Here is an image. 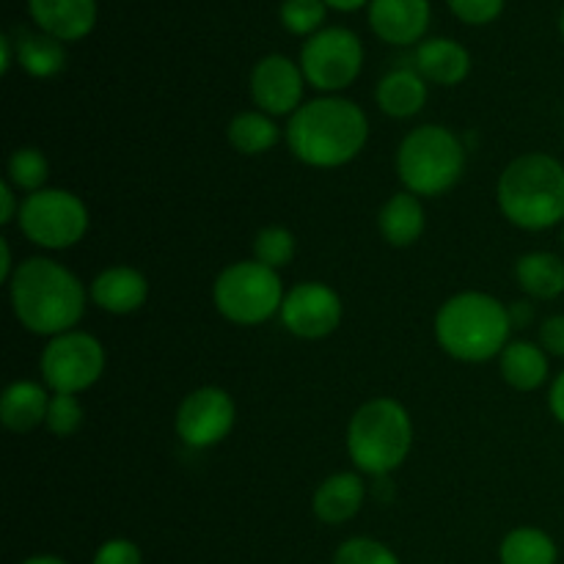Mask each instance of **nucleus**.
I'll list each match as a JSON object with an SVG mask.
<instances>
[{"label":"nucleus","instance_id":"nucleus-1","mask_svg":"<svg viewBox=\"0 0 564 564\" xmlns=\"http://www.w3.org/2000/svg\"><path fill=\"white\" fill-rule=\"evenodd\" d=\"M88 290L66 264L50 257L20 262L9 281V301L17 323L33 336H53L75 330L88 306Z\"/></svg>","mask_w":564,"mask_h":564},{"label":"nucleus","instance_id":"nucleus-11","mask_svg":"<svg viewBox=\"0 0 564 564\" xmlns=\"http://www.w3.org/2000/svg\"><path fill=\"white\" fill-rule=\"evenodd\" d=\"M237 422V405L220 386H198L176 408V435L191 449H213L224 444Z\"/></svg>","mask_w":564,"mask_h":564},{"label":"nucleus","instance_id":"nucleus-13","mask_svg":"<svg viewBox=\"0 0 564 564\" xmlns=\"http://www.w3.org/2000/svg\"><path fill=\"white\" fill-rule=\"evenodd\" d=\"M306 77L301 64L286 55H264L251 69V99L257 110L268 116H292L303 105L306 94Z\"/></svg>","mask_w":564,"mask_h":564},{"label":"nucleus","instance_id":"nucleus-40","mask_svg":"<svg viewBox=\"0 0 564 564\" xmlns=\"http://www.w3.org/2000/svg\"><path fill=\"white\" fill-rule=\"evenodd\" d=\"M369 3H372V0H325V6L334 11H358Z\"/></svg>","mask_w":564,"mask_h":564},{"label":"nucleus","instance_id":"nucleus-26","mask_svg":"<svg viewBox=\"0 0 564 564\" xmlns=\"http://www.w3.org/2000/svg\"><path fill=\"white\" fill-rule=\"evenodd\" d=\"M554 538L538 527H518L501 540L499 562L501 564H556Z\"/></svg>","mask_w":564,"mask_h":564},{"label":"nucleus","instance_id":"nucleus-6","mask_svg":"<svg viewBox=\"0 0 564 564\" xmlns=\"http://www.w3.org/2000/svg\"><path fill=\"white\" fill-rule=\"evenodd\" d=\"M394 163L408 193L435 198L457 187L466 174V147L449 127L422 124L402 138Z\"/></svg>","mask_w":564,"mask_h":564},{"label":"nucleus","instance_id":"nucleus-27","mask_svg":"<svg viewBox=\"0 0 564 564\" xmlns=\"http://www.w3.org/2000/svg\"><path fill=\"white\" fill-rule=\"evenodd\" d=\"M6 180H9L17 191L25 193V196L44 191L50 180V163L47 158H44L42 149L36 147L14 149L9 163H6Z\"/></svg>","mask_w":564,"mask_h":564},{"label":"nucleus","instance_id":"nucleus-42","mask_svg":"<svg viewBox=\"0 0 564 564\" xmlns=\"http://www.w3.org/2000/svg\"><path fill=\"white\" fill-rule=\"evenodd\" d=\"M560 31H562V39H564V11H562V17H560Z\"/></svg>","mask_w":564,"mask_h":564},{"label":"nucleus","instance_id":"nucleus-33","mask_svg":"<svg viewBox=\"0 0 564 564\" xmlns=\"http://www.w3.org/2000/svg\"><path fill=\"white\" fill-rule=\"evenodd\" d=\"M91 564H143V556L132 540L113 538L99 545Z\"/></svg>","mask_w":564,"mask_h":564},{"label":"nucleus","instance_id":"nucleus-21","mask_svg":"<svg viewBox=\"0 0 564 564\" xmlns=\"http://www.w3.org/2000/svg\"><path fill=\"white\" fill-rule=\"evenodd\" d=\"M424 226H427V213H424L422 198L413 193L400 191L380 207L378 229L383 240L394 248H408L422 240Z\"/></svg>","mask_w":564,"mask_h":564},{"label":"nucleus","instance_id":"nucleus-4","mask_svg":"<svg viewBox=\"0 0 564 564\" xmlns=\"http://www.w3.org/2000/svg\"><path fill=\"white\" fill-rule=\"evenodd\" d=\"M496 204L523 231H549L564 224V165L545 152L521 154L501 171Z\"/></svg>","mask_w":564,"mask_h":564},{"label":"nucleus","instance_id":"nucleus-19","mask_svg":"<svg viewBox=\"0 0 564 564\" xmlns=\"http://www.w3.org/2000/svg\"><path fill=\"white\" fill-rule=\"evenodd\" d=\"M413 61H416L413 69L435 86H457L471 72V53L460 42L444 36L419 44Z\"/></svg>","mask_w":564,"mask_h":564},{"label":"nucleus","instance_id":"nucleus-18","mask_svg":"<svg viewBox=\"0 0 564 564\" xmlns=\"http://www.w3.org/2000/svg\"><path fill=\"white\" fill-rule=\"evenodd\" d=\"M53 391L36 380H14L0 394V422L9 433H31L47 419Z\"/></svg>","mask_w":564,"mask_h":564},{"label":"nucleus","instance_id":"nucleus-3","mask_svg":"<svg viewBox=\"0 0 564 564\" xmlns=\"http://www.w3.org/2000/svg\"><path fill=\"white\" fill-rule=\"evenodd\" d=\"M435 341L449 358L463 364H485L499 358L510 345V306L488 292H457L435 314Z\"/></svg>","mask_w":564,"mask_h":564},{"label":"nucleus","instance_id":"nucleus-37","mask_svg":"<svg viewBox=\"0 0 564 564\" xmlns=\"http://www.w3.org/2000/svg\"><path fill=\"white\" fill-rule=\"evenodd\" d=\"M510 319H512V328H527L529 323L534 319V308L529 301H518L510 306Z\"/></svg>","mask_w":564,"mask_h":564},{"label":"nucleus","instance_id":"nucleus-15","mask_svg":"<svg viewBox=\"0 0 564 564\" xmlns=\"http://www.w3.org/2000/svg\"><path fill=\"white\" fill-rule=\"evenodd\" d=\"M91 303L102 312L116 314V317H127L143 308L149 301V281L141 270L130 268V264H113L105 268L102 273L94 275L91 286H88Z\"/></svg>","mask_w":564,"mask_h":564},{"label":"nucleus","instance_id":"nucleus-36","mask_svg":"<svg viewBox=\"0 0 564 564\" xmlns=\"http://www.w3.org/2000/svg\"><path fill=\"white\" fill-rule=\"evenodd\" d=\"M549 408H551V416L564 427V369L554 378L551 383V394H549Z\"/></svg>","mask_w":564,"mask_h":564},{"label":"nucleus","instance_id":"nucleus-17","mask_svg":"<svg viewBox=\"0 0 564 564\" xmlns=\"http://www.w3.org/2000/svg\"><path fill=\"white\" fill-rule=\"evenodd\" d=\"M364 501H367L364 479L352 471H339L319 482V488L314 490L312 510L317 521L328 523V527H341L361 512Z\"/></svg>","mask_w":564,"mask_h":564},{"label":"nucleus","instance_id":"nucleus-2","mask_svg":"<svg viewBox=\"0 0 564 564\" xmlns=\"http://www.w3.org/2000/svg\"><path fill=\"white\" fill-rule=\"evenodd\" d=\"M367 141V113L339 94L308 99L286 124V147L308 169H341L364 152Z\"/></svg>","mask_w":564,"mask_h":564},{"label":"nucleus","instance_id":"nucleus-8","mask_svg":"<svg viewBox=\"0 0 564 564\" xmlns=\"http://www.w3.org/2000/svg\"><path fill=\"white\" fill-rule=\"evenodd\" d=\"M22 237L44 251H66L75 248L88 235L91 215L77 193L61 187H44L22 198L20 218Z\"/></svg>","mask_w":564,"mask_h":564},{"label":"nucleus","instance_id":"nucleus-23","mask_svg":"<svg viewBox=\"0 0 564 564\" xmlns=\"http://www.w3.org/2000/svg\"><path fill=\"white\" fill-rule=\"evenodd\" d=\"M518 286L532 301H556L564 295V259L551 251H529L516 264Z\"/></svg>","mask_w":564,"mask_h":564},{"label":"nucleus","instance_id":"nucleus-16","mask_svg":"<svg viewBox=\"0 0 564 564\" xmlns=\"http://www.w3.org/2000/svg\"><path fill=\"white\" fill-rule=\"evenodd\" d=\"M39 31L58 42H80L97 25V0H28Z\"/></svg>","mask_w":564,"mask_h":564},{"label":"nucleus","instance_id":"nucleus-12","mask_svg":"<svg viewBox=\"0 0 564 564\" xmlns=\"http://www.w3.org/2000/svg\"><path fill=\"white\" fill-rule=\"evenodd\" d=\"M279 317L281 325L297 339L319 341L339 328L345 306L334 286L323 284V281H301L286 290Z\"/></svg>","mask_w":564,"mask_h":564},{"label":"nucleus","instance_id":"nucleus-35","mask_svg":"<svg viewBox=\"0 0 564 564\" xmlns=\"http://www.w3.org/2000/svg\"><path fill=\"white\" fill-rule=\"evenodd\" d=\"M17 187L11 185L9 180L0 182V224L9 226L20 218V207H22V198L17 196Z\"/></svg>","mask_w":564,"mask_h":564},{"label":"nucleus","instance_id":"nucleus-5","mask_svg":"<svg viewBox=\"0 0 564 564\" xmlns=\"http://www.w3.org/2000/svg\"><path fill=\"white\" fill-rule=\"evenodd\" d=\"M345 444L358 471L369 477H389L413 449L411 413L391 397H375L352 413Z\"/></svg>","mask_w":564,"mask_h":564},{"label":"nucleus","instance_id":"nucleus-25","mask_svg":"<svg viewBox=\"0 0 564 564\" xmlns=\"http://www.w3.org/2000/svg\"><path fill=\"white\" fill-rule=\"evenodd\" d=\"M226 135L235 152L246 154V158H259V154L270 152L275 143L281 141V130L275 124L273 116L262 113V110H242L226 127Z\"/></svg>","mask_w":564,"mask_h":564},{"label":"nucleus","instance_id":"nucleus-14","mask_svg":"<svg viewBox=\"0 0 564 564\" xmlns=\"http://www.w3.org/2000/svg\"><path fill=\"white\" fill-rule=\"evenodd\" d=\"M367 9L375 36L394 47L422 42L433 17L430 0H372Z\"/></svg>","mask_w":564,"mask_h":564},{"label":"nucleus","instance_id":"nucleus-10","mask_svg":"<svg viewBox=\"0 0 564 564\" xmlns=\"http://www.w3.org/2000/svg\"><path fill=\"white\" fill-rule=\"evenodd\" d=\"M303 77L323 94H339L358 80L364 69V44L347 28H323L301 50Z\"/></svg>","mask_w":564,"mask_h":564},{"label":"nucleus","instance_id":"nucleus-30","mask_svg":"<svg viewBox=\"0 0 564 564\" xmlns=\"http://www.w3.org/2000/svg\"><path fill=\"white\" fill-rule=\"evenodd\" d=\"M86 422V411H83V402L77 394H53L50 397L47 419H44V427L50 430L58 438H72L77 430Z\"/></svg>","mask_w":564,"mask_h":564},{"label":"nucleus","instance_id":"nucleus-28","mask_svg":"<svg viewBox=\"0 0 564 564\" xmlns=\"http://www.w3.org/2000/svg\"><path fill=\"white\" fill-rule=\"evenodd\" d=\"M295 253L297 240L286 226H264L253 237V259L270 270H281L292 264Z\"/></svg>","mask_w":564,"mask_h":564},{"label":"nucleus","instance_id":"nucleus-20","mask_svg":"<svg viewBox=\"0 0 564 564\" xmlns=\"http://www.w3.org/2000/svg\"><path fill=\"white\" fill-rule=\"evenodd\" d=\"M375 102L389 119H413L427 105V80L416 69H391L380 77Z\"/></svg>","mask_w":564,"mask_h":564},{"label":"nucleus","instance_id":"nucleus-32","mask_svg":"<svg viewBox=\"0 0 564 564\" xmlns=\"http://www.w3.org/2000/svg\"><path fill=\"white\" fill-rule=\"evenodd\" d=\"M452 14L463 20L466 25H488V22L499 20L505 11V0H446Z\"/></svg>","mask_w":564,"mask_h":564},{"label":"nucleus","instance_id":"nucleus-39","mask_svg":"<svg viewBox=\"0 0 564 564\" xmlns=\"http://www.w3.org/2000/svg\"><path fill=\"white\" fill-rule=\"evenodd\" d=\"M14 58H17L14 39H11L9 33H3V36H0V72H3V75H9Z\"/></svg>","mask_w":564,"mask_h":564},{"label":"nucleus","instance_id":"nucleus-7","mask_svg":"<svg viewBox=\"0 0 564 564\" xmlns=\"http://www.w3.org/2000/svg\"><path fill=\"white\" fill-rule=\"evenodd\" d=\"M284 297L286 290L279 270L264 268L257 259L231 262L213 284V303L220 317L242 328L279 317Z\"/></svg>","mask_w":564,"mask_h":564},{"label":"nucleus","instance_id":"nucleus-41","mask_svg":"<svg viewBox=\"0 0 564 564\" xmlns=\"http://www.w3.org/2000/svg\"><path fill=\"white\" fill-rule=\"evenodd\" d=\"M20 564H69V562L61 560V556H53V554H39V556H28V560Z\"/></svg>","mask_w":564,"mask_h":564},{"label":"nucleus","instance_id":"nucleus-34","mask_svg":"<svg viewBox=\"0 0 564 564\" xmlns=\"http://www.w3.org/2000/svg\"><path fill=\"white\" fill-rule=\"evenodd\" d=\"M540 347L551 358H564V314H554L540 325Z\"/></svg>","mask_w":564,"mask_h":564},{"label":"nucleus","instance_id":"nucleus-38","mask_svg":"<svg viewBox=\"0 0 564 564\" xmlns=\"http://www.w3.org/2000/svg\"><path fill=\"white\" fill-rule=\"evenodd\" d=\"M17 268H20V264H14V257H11V246H9V240L3 237V240H0V279L9 284Z\"/></svg>","mask_w":564,"mask_h":564},{"label":"nucleus","instance_id":"nucleus-31","mask_svg":"<svg viewBox=\"0 0 564 564\" xmlns=\"http://www.w3.org/2000/svg\"><path fill=\"white\" fill-rule=\"evenodd\" d=\"M334 564H400V560L380 540L350 538L336 549Z\"/></svg>","mask_w":564,"mask_h":564},{"label":"nucleus","instance_id":"nucleus-24","mask_svg":"<svg viewBox=\"0 0 564 564\" xmlns=\"http://www.w3.org/2000/svg\"><path fill=\"white\" fill-rule=\"evenodd\" d=\"M17 64L36 80H50V77L61 75L66 66V47L58 39L47 36L44 31H28L20 28L14 36Z\"/></svg>","mask_w":564,"mask_h":564},{"label":"nucleus","instance_id":"nucleus-43","mask_svg":"<svg viewBox=\"0 0 564 564\" xmlns=\"http://www.w3.org/2000/svg\"><path fill=\"white\" fill-rule=\"evenodd\" d=\"M562 242H564V229H562Z\"/></svg>","mask_w":564,"mask_h":564},{"label":"nucleus","instance_id":"nucleus-29","mask_svg":"<svg viewBox=\"0 0 564 564\" xmlns=\"http://www.w3.org/2000/svg\"><path fill=\"white\" fill-rule=\"evenodd\" d=\"M325 17H328V6L325 0H284L279 9L281 25L295 36H314L323 31Z\"/></svg>","mask_w":564,"mask_h":564},{"label":"nucleus","instance_id":"nucleus-22","mask_svg":"<svg viewBox=\"0 0 564 564\" xmlns=\"http://www.w3.org/2000/svg\"><path fill=\"white\" fill-rule=\"evenodd\" d=\"M549 358L551 356L538 341H510L499 356V372L507 386L529 394V391L543 389L549 380Z\"/></svg>","mask_w":564,"mask_h":564},{"label":"nucleus","instance_id":"nucleus-9","mask_svg":"<svg viewBox=\"0 0 564 564\" xmlns=\"http://www.w3.org/2000/svg\"><path fill=\"white\" fill-rule=\"evenodd\" d=\"M105 347L86 330H66L53 336L39 358V372L53 394H83L105 372Z\"/></svg>","mask_w":564,"mask_h":564}]
</instances>
